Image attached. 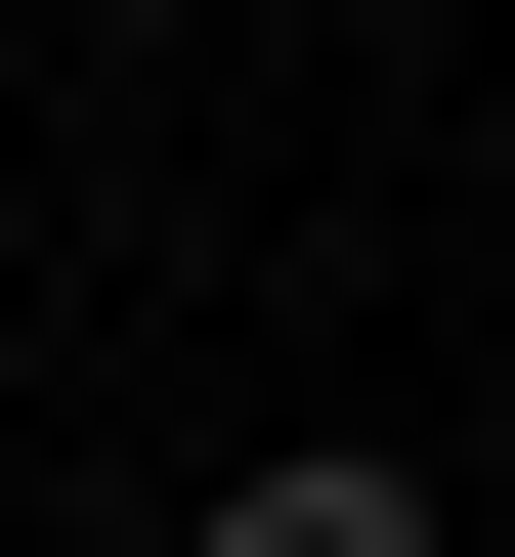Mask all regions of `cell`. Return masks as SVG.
Here are the masks:
<instances>
[{"label":"cell","mask_w":515,"mask_h":557,"mask_svg":"<svg viewBox=\"0 0 515 557\" xmlns=\"http://www.w3.org/2000/svg\"><path fill=\"white\" fill-rule=\"evenodd\" d=\"M172 557H473V515H430V472H344V429H301V472H216Z\"/></svg>","instance_id":"1"}]
</instances>
